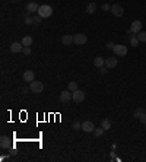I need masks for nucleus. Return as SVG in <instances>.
<instances>
[{"label":"nucleus","mask_w":146,"mask_h":162,"mask_svg":"<svg viewBox=\"0 0 146 162\" xmlns=\"http://www.w3.org/2000/svg\"><path fill=\"white\" fill-rule=\"evenodd\" d=\"M37 15H38L40 18H43V19L50 18V16L53 15V8L48 6V5H41V6L38 8V10H37Z\"/></svg>","instance_id":"1"},{"label":"nucleus","mask_w":146,"mask_h":162,"mask_svg":"<svg viewBox=\"0 0 146 162\" xmlns=\"http://www.w3.org/2000/svg\"><path fill=\"white\" fill-rule=\"evenodd\" d=\"M29 89H31L34 94H41V92L44 91V85H43V82L32 80V82H29Z\"/></svg>","instance_id":"2"},{"label":"nucleus","mask_w":146,"mask_h":162,"mask_svg":"<svg viewBox=\"0 0 146 162\" xmlns=\"http://www.w3.org/2000/svg\"><path fill=\"white\" fill-rule=\"evenodd\" d=\"M88 43V37L85 35V34H76V35H73V44H76V45H83V44H86Z\"/></svg>","instance_id":"3"},{"label":"nucleus","mask_w":146,"mask_h":162,"mask_svg":"<svg viewBox=\"0 0 146 162\" xmlns=\"http://www.w3.org/2000/svg\"><path fill=\"white\" fill-rule=\"evenodd\" d=\"M114 54L115 56H118V57H123V56H126L127 54V47L124 45V44H115V47H114Z\"/></svg>","instance_id":"4"},{"label":"nucleus","mask_w":146,"mask_h":162,"mask_svg":"<svg viewBox=\"0 0 146 162\" xmlns=\"http://www.w3.org/2000/svg\"><path fill=\"white\" fill-rule=\"evenodd\" d=\"M72 99L75 102H82L85 99V92L80 91V89H76L75 92H72Z\"/></svg>","instance_id":"5"},{"label":"nucleus","mask_w":146,"mask_h":162,"mask_svg":"<svg viewBox=\"0 0 146 162\" xmlns=\"http://www.w3.org/2000/svg\"><path fill=\"white\" fill-rule=\"evenodd\" d=\"M111 13H112L114 16L120 18V16H123L124 9H123V6H121V5H112V6H111Z\"/></svg>","instance_id":"6"},{"label":"nucleus","mask_w":146,"mask_h":162,"mask_svg":"<svg viewBox=\"0 0 146 162\" xmlns=\"http://www.w3.org/2000/svg\"><path fill=\"white\" fill-rule=\"evenodd\" d=\"M70 99H72V92H70L69 89H67V91L60 92V101H61L63 104H67Z\"/></svg>","instance_id":"7"},{"label":"nucleus","mask_w":146,"mask_h":162,"mask_svg":"<svg viewBox=\"0 0 146 162\" xmlns=\"http://www.w3.org/2000/svg\"><path fill=\"white\" fill-rule=\"evenodd\" d=\"M82 130H83V131H86V133H91V131H94V130H95V126H94V123H92V121L86 120V121H83V123H82Z\"/></svg>","instance_id":"8"},{"label":"nucleus","mask_w":146,"mask_h":162,"mask_svg":"<svg viewBox=\"0 0 146 162\" xmlns=\"http://www.w3.org/2000/svg\"><path fill=\"white\" fill-rule=\"evenodd\" d=\"M117 64H118V60H117L115 57H108V59H105V66H107L108 69H114Z\"/></svg>","instance_id":"9"},{"label":"nucleus","mask_w":146,"mask_h":162,"mask_svg":"<svg viewBox=\"0 0 146 162\" xmlns=\"http://www.w3.org/2000/svg\"><path fill=\"white\" fill-rule=\"evenodd\" d=\"M0 147H2V149H9L10 147V140H9L8 136L0 137Z\"/></svg>","instance_id":"10"},{"label":"nucleus","mask_w":146,"mask_h":162,"mask_svg":"<svg viewBox=\"0 0 146 162\" xmlns=\"http://www.w3.org/2000/svg\"><path fill=\"white\" fill-rule=\"evenodd\" d=\"M130 29H131L134 34L140 32V31H142V22H140V21H134V22H131V27H130Z\"/></svg>","instance_id":"11"},{"label":"nucleus","mask_w":146,"mask_h":162,"mask_svg":"<svg viewBox=\"0 0 146 162\" xmlns=\"http://www.w3.org/2000/svg\"><path fill=\"white\" fill-rule=\"evenodd\" d=\"M22 50H24L22 43H12V45H10V51L12 53H21Z\"/></svg>","instance_id":"12"},{"label":"nucleus","mask_w":146,"mask_h":162,"mask_svg":"<svg viewBox=\"0 0 146 162\" xmlns=\"http://www.w3.org/2000/svg\"><path fill=\"white\" fill-rule=\"evenodd\" d=\"M24 80H25V82H32V80H35V73H34L32 70H27V72L24 73Z\"/></svg>","instance_id":"13"},{"label":"nucleus","mask_w":146,"mask_h":162,"mask_svg":"<svg viewBox=\"0 0 146 162\" xmlns=\"http://www.w3.org/2000/svg\"><path fill=\"white\" fill-rule=\"evenodd\" d=\"M21 43H22L24 47H31V45H32V37H31V35H25V37L21 40Z\"/></svg>","instance_id":"14"},{"label":"nucleus","mask_w":146,"mask_h":162,"mask_svg":"<svg viewBox=\"0 0 146 162\" xmlns=\"http://www.w3.org/2000/svg\"><path fill=\"white\" fill-rule=\"evenodd\" d=\"M38 8H40V6H38L35 2H31V3H28V5H27V9H25V10H28L29 13H32V12H37V10H38Z\"/></svg>","instance_id":"15"},{"label":"nucleus","mask_w":146,"mask_h":162,"mask_svg":"<svg viewBox=\"0 0 146 162\" xmlns=\"http://www.w3.org/2000/svg\"><path fill=\"white\" fill-rule=\"evenodd\" d=\"M94 64H95V67H98V69H99V67L105 66V59H102V57H99V56H98V57H95V59H94Z\"/></svg>","instance_id":"16"},{"label":"nucleus","mask_w":146,"mask_h":162,"mask_svg":"<svg viewBox=\"0 0 146 162\" xmlns=\"http://www.w3.org/2000/svg\"><path fill=\"white\" fill-rule=\"evenodd\" d=\"M61 43H63L64 45H70V44L73 43V35H69V34L63 35V38H61Z\"/></svg>","instance_id":"17"},{"label":"nucleus","mask_w":146,"mask_h":162,"mask_svg":"<svg viewBox=\"0 0 146 162\" xmlns=\"http://www.w3.org/2000/svg\"><path fill=\"white\" fill-rule=\"evenodd\" d=\"M101 127H102L105 131H107V130H110V128H111V121H110L108 118L102 120V121H101Z\"/></svg>","instance_id":"18"},{"label":"nucleus","mask_w":146,"mask_h":162,"mask_svg":"<svg viewBox=\"0 0 146 162\" xmlns=\"http://www.w3.org/2000/svg\"><path fill=\"white\" fill-rule=\"evenodd\" d=\"M95 10H96V5H95V3H89V5L86 6V13L92 15V13H95Z\"/></svg>","instance_id":"19"},{"label":"nucleus","mask_w":146,"mask_h":162,"mask_svg":"<svg viewBox=\"0 0 146 162\" xmlns=\"http://www.w3.org/2000/svg\"><path fill=\"white\" fill-rule=\"evenodd\" d=\"M136 37H137V40H139L140 43H146V32H145V31L137 32V34H136Z\"/></svg>","instance_id":"20"},{"label":"nucleus","mask_w":146,"mask_h":162,"mask_svg":"<svg viewBox=\"0 0 146 162\" xmlns=\"http://www.w3.org/2000/svg\"><path fill=\"white\" fill-rule=\"evenodd\" d=\"M143 114H146V111H145V108H137V110L134 111V114H133V115H134L136 118H140V117H142Z\"/></svg>","instance_id":"21"},{"label":"nucleus","mask_w":146,"mask_h":162,"mask_svg":"<svg viewBox=\"0 0 146 162\" xmlns=\"http://www.w3.org/2000/svg\"><path fill=\"white\" fill-rule=\"evenodd\" d=\"M67 89H69L70 92H75V91L78 89V83H76V82H69V86H67Z\"/></svg>","instance_id":"22"},{"label":"nucleus","mask_w":146,"mask_h":162,"mask_svg":"<svg viewBox=\"0 0 146 162\" xmlns=\"http://www.w3.org/2000/svg\"><path fill=\"white\" fill-rule=\"evenodd\" d=\"M41 19H43V18H40L38 15H37V16H32V25H35V27L40 25V24H41Z\"/></svg>","instance_id":"23"},{"label":"nucleus","mask_w":146,"mask_h":162,"mask_svg":"<svg viewBox=\"0 0 146 162\" xmlns=\"http://www.w3.org/2000/svg\"><path fill=\"white\" fill-rule=\"evenodd\" d=\"M139 43H140V41L137 40V37H136V35H134L133 38H130V44H131V47H137V45H139Z\"/></svg>","instance_id":"24"},{"label":"nucleus","mask_w":146,"mask_h":162,"mask_svg":"<svg viewBox=\"0 0 146 162\" xmlns=\"http://www.w3.org/2000/svg\"><path fill=\"white\" fill-rule=\"evenodd\" d=\"M104 131H105V130H104L102 127H101V128H95V130H94V134H95L96 137H99V136L104 134Z\"/></svg>","instance_id":"25"},{"label":"nucleus","mask_w":146,"mask_h":162,"mask_svg":"<svg viewBox=\"0 0 146 162\" xmlns=\"http://www.w3.org/2000/svg\"><path fill=\"white\" fill-rule=\"evenodd\" d=\"M72 128H73V130H79V128H82V123H79V121H75V123L72 124Z\"/></svg>","instance_id":"26"},{"label":"nucleus","mask_w":146,"mask_h":162,"mask_svg":"<svg viewBox=\"0 0 146 162\" xmlns=\"http://www.w3.org/2000/svg\"><path fill=\"white\" fill-rule=\"evenodd\" d=\"M101 9H102L104 12H108V10H111V6H110L108 3H104V5L101 6Z\"/></svg>","instance_id":"27"},{"label":"nucleus","mask_w":146,"mask_h":162,"mask_svg":"<svg viewBox=\"0 0 146 162\" xmlns=\"http://www.w3.org/2000/svg\"><path fill=\"white\" fill-rule=\"evenodd\" d=\"M22 53H24L25 56H29V54H31V47H24Z\"/></svg>","instance_id":"28"},{"label":"nucleus","mask_w":146,"mask_h":162,"mask_svg":"<svg viewBox=\"0 0 146 162\" xmlns=\"http://www.w3.org/2000/svg\"><path fill=\"white\" fill-rule=\"evenodd\" d=\"M105 47H107L108 50H114V47H115V44L110 41V43H107V44H105Z\"/></svg>","instance_id":"29"},{"label":"nucleus","mask_w":146,"mask_h":162,"mask_svg":"<svg viewBox=\"0 0 146 162\" xmlns=\"http://www.w3.org/2000/svg\"><path fill=\"white\" fill-rule=\"evenodd\" d=\"M107 72H108V67H107V66H102V67H99V73H101V75H105Z\"/></svg>","instance_id":"30"},{"label":"nucleus","mask_w":146,"mask_h":162,"mask_svg":"<svg viewBox=\"0 0 146 162\" xmlns=\"http://www.w3.org/2000/svg\"><path fill=\"white\" fill-rule=\"evenodd\" d=\"M25 24H27V25H32V16L25 18Z\"/></svg>","instance_id":"31"},{"label":"nucleus","mask_w":146,"mask_h":162,"mask_svg":"<svg viewBox=\"0 0 146 162\" xmlns=\"http://www.w3.org/2000/svg\"><path fill=\"white\" fill-rule=\"evenodd\" d=\"M139 120H140V121H142L143 124H146V114H143V115H142V117H140Z\"/></svg>","instance_id":"32"},{"label":"nucleus","mask_w":146,"mask_h":162,"mask_svg":"<svg viewBox=\"0 0 146 162\" xmlns=\"http://www.w3.org/2000/svg\"><path fill=\"white\" fill-rule=\"evenodd\" d=\"M28 91H31V89H29V88H22V89H21V92H22L24 95H25V94H27Z\"/></svg>","instance_id":"33"},{"label":"nucleus","mask_w":146,"mask_h":162,"mask_svg":"<svg viewBox=\"0 0 146 162\" xmlns=\"http://www.w3.org/2000/svg\"><path fill=\"white\" fill-rule=\"evenodd\" d=\"M12 2H15V3H16V2H21V0H12Z\"/></svg>","instance_id":"34"}]
</instances>
